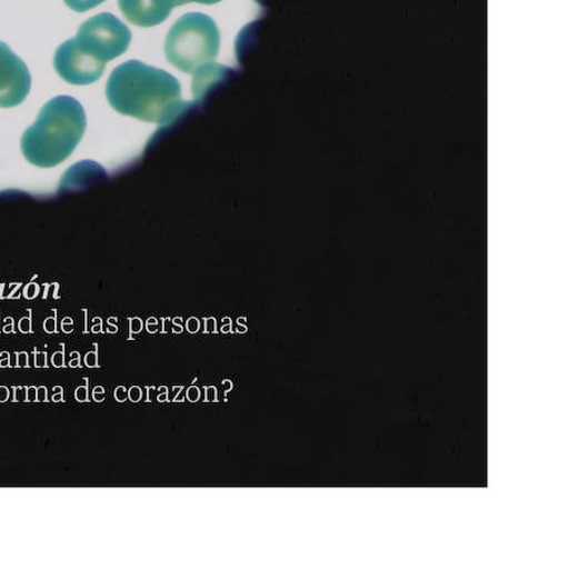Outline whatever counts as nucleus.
<instances>
[{"label": "nucleus", "mask_w": 569, "mask_h": 569, "mask_svg": "<svg viewBox=\"0 0 569 569\" xmlns=\"http://www.w3.org/2000/svg\"><path fill=\"white\" fill-rule=\"evenodd\" d=\"M173 7H179L188 3H200V4H217L222 0H171Z\"/></svg>", "instance_id": "10"}, {"label": "nucleus", "mask_w": 569, "mask_h": 569, "mask_svg": "<svg viewBox=\"0 0 569 569\" xmlns=\"http://www.w3.org/2000/svg\"><path fill=\"white\" fill-rule=\"evenodd\" d=\"M9 395H11V391L7 387H0V403H4L9 400Z\"/></svg>", "instance_id": "22"}, {"label": "nucleus", "mask_w": 569, "mask_h": 569, "mask_svg": "<svg viewBox=\"0 0 569 569\" xmlns=\"http://www.w3.org/2000/svg\"><path fill=\"white\" fill-rule=\"evenodd\" d=\"M48 401H49L48 388H46V387L37 388V402H48Z\"/></svg>", "instance_id": "16"}, {"label": "nucleus", "mask_w": 569, "mask_h": 569, "mask_svg": "<svg viewBox=\"0 0 569 569\" xmlns=\"http://www.w3.org/2000/svg\"><path fill=\"white\" fill-rule=\"evenodd\" d=\"M220 34L216 22L203 13L179 18L164 42V53L171 66L186 73L214 62L219 54Z\"/></svg>", "instance_id": "3"}, {"label": "nucleus", "mask_w": 569, "mask_h": 569, "mask_svg": "<svg viewBox=\"0 0 569 569\" xmlns=\"http://www.w3.org/2000/svg\"><path fill=\"white\" fill-rule=\"evenodd\" d=\"M189 329H190V330H194V332H196V330L198 329V326H197V321H196V320H194V325H192V321L190 320Z\"/></svg>", "instance_id": "27"}, {"label": "nucleus", "mask_w": 569, "mask_h": 569, "mask_svg": "<svg viewBox=\"0 0 569 569\" xmlns=\"http://www.w3.org/2000/svg\"><path fill=\"white\" fill-rule=\"evenodd\" d=\"M87 131L84 108L76 98L60 96L40 110L21 140L24 159L41 169L57 168L76 151Z\"/></svg>", "instance_id": "2"}, {"label": "nucleus", "mask_w": 569, "mask_h": 569, "mask_svg": "<svg viewBox=\"0 0 569 569\" xmlns=\"http://www.w3.org/2000/svg\"><path fill=\"white\" fill-rule=\"evenodd\" d=\"M70 367H71V369H76V367H79V360L71 361Z\"/></svg>", "instance_id": "29"}, {"label": "nucleus", "mask_w": 569, "mask_h": 569, "mask_svg": "<svg viewBox=\"0 0 569 569\" xmlns=\"http://www.w3.org/2000/svg\"><path fill=\"white\" fill-rule=\"evenodd\" d=\"M72 11L76 12H88L90 9L98 7L106 2V0H63Z\"/></svg>", "instance_id": "9"}, {"label": "nucleus", "mask_w": 569, "mask_h": 569, "mask_svg": "<svg viewBox=\"0 0 569 569\" xmlns=\"http://www.w3.org/2000/svg\"><path fill=\"white\" fill-rule=\"evenodd\" d=\"M32 86L29 68L0 41V108H14L29 97Z\"/></svg>", "instance_id": "6"}, {"label": "nucleus", "mask_w": 569, "mask_h": 569, "mask_svg": "<svg viewBox=\"0 0 569 569\" xmlns=\"http://www.w3.org/2000/svg\"><path fill=\"white\" fill-rule=\"evenodd\" d=\"M86 365L88 367H98V357L96 353H89L87 357H86Z\"/></svg>", "instance_id": "19"}, {"label": "nucleus", "mask_w": 569, "mask_h": 569, "mask_svg": "<svg viewBox=\"0 0 569 569\" xmlns=\"http://www.w3.org/2000/svg\"><path fill=\"white\" fill-rule=\"evenodd\" d=\"M107 63L90 57L76 39L63 42L54 53L53 67L72 86H89L102 78Z\"/></svg>", "instance_id": "5"}, {"label": "nucleus", "mask_w": 569, "mask_h": 569, "mask_svg": "<svg viewBox=\"0 0 569 569\" xmlns=\"http://www.w3.org/2000/svg\"><path fill=\"white\" fill-rule=\"evenodd\" d=\"M18 366L29 367V356H27V353H20V356H18Z\"/></svg>", "instance_id": "23"}, {"label": "nucleus", "mask_w": 569, "mask_h": 569, "mask_svg": "<svg viewBox=\"0 0 569 569\" xmlns=\"http://www.w3.org/2000/svg\"><path fill=\"white\" fill-rule=\"evenodd\" d=\"M231 72L232 69L218 66V63L214 62H210L208 66L200 68L194 73V80H192L191 84L196 98H206L208 90L212 89L216 84H218V82L227 79Z\"/></svg>", "instance_id": "8"}, {"label": "nucleus", "mask_w": 569, "mask_h": 569, "mask_svg": "<svg viewBox=\"0 0 569 569\" xmlns=\"http://www.w3.org/2000/svg\"><path fill=\"white\" fill-rule=\"evenodd\" d=\"M93 392L106 393V390H104V388H103V387H96V388L93 389Z\"/></svg>", "instance_id": "28"}, {"label": "nucleus", "mask_w": 569, "mask_h": 569, "mask_svg": "<svg viewBox=\"0 0 569 569\" xmlns=\"http://www.w3.org/2000/svg\"><path fill=\"white\" fill-rule=\"evenodd\" d=\"M76 399L79 402H88L89 401L88 385H84V387H79L76 390Z\"/></svg>", "instance_id": "12"}, {"label": "nucleus", "mask_w": 569, "mask_h": 569, "mask_svg": "<svg viewBox=\"0 0 569 569\" xmlns=\"http://www.w3.org/2000/svg\"><path fill=\"white\" fill-rule=\"evenodd\" d=\"M52 390H53L52 402L63 401V389L61 387H54Z\"/></svg>", "instance_id": "18"}, {"label": "nucleus", "mask_w": 569, "mask_h": 569, "mask_svg": "<svg viewBox=\"0 0 569 569\" xmlns=\"http://www.w3.org/2000/svg\"><path fill=\"white\" fill-rule=\"evenodd\" d=\"M52 365L53 367H57V369H60V367L63 366V355L62 353H54L52 357Z\"/></svg>", "instance_id": "21"}, {"label": "nucleus", "mask_w": 569, "mask_h": 569, "mask_svg": "<svg viewBox=\"0 0 569 569\" xmlns=\"http://www.w3.org/2000/svg\"><path fill=\"white\" fill-rule=\"evenodd\" d=\"M26 402H37V388H26Z\"/></svg>", "instance_id": "17"}, {"label": "nucleus", "mask_w": 569, "mask_h": 569, "mask_svg": "<svg viewBox=\"0 0 569 569\" xmlns=\"http://www.w3.org/2000/svg\"><path fill=\"white\" fill-rule=\"evenodd\" d=\"M114 398L118 402H126L128 399V391L124 387H118L114 391Z\"/></svg>", "instance_id": "15"}, {"label": "nucleus", "mask_w": 569, "mask_h": 569, "mask_svg": "<svg viewBox=\"0 0 569 569\" xmlns=\"http://www.w3.org/2000/svg\"><path fill=\"white\" fill-rule=\"evenodd\" d=\"M187 398L190 402H198L200 400V389L198 387H190L187 391Z\"/></svg>", "instance_id": "14"}, {"label": "nucleus", "mask_w": 569, "mask_h": 569, "mask_svg": "<svg viewBox=\"0 0 569 569\" xmlns=\"http://www.w3.org/2000/svg\"><path fill=\"white\" fill-rule=\"evenodd\" d=\"M142 389L140 387H137V385H134V387L128 390V399H130L131 402L133 403L140 402L142 400Z\"/></svg>", "instance_id": "11"}, {"label": "nucleus", "mask_w": 569, "mask_h": 569, "mask_svg": "<svg viewBox=\"0 0 569 569\" xmlns=\"http://www.w3.org/2000/svg\"><path fill=\"white\" fill-rule=\"evenodd\" d=\"M106 94L116 112L146 123L168 126L189 108L181 99L176 77L137 60L127 61L110 73Z\"/></svg>", "instance_id": "1"}, {"label": "nucleus", "mask_w": 569, "mask_h": 569, "mask_svg": "<svg viewBox=\"0 0 569 569\" xmlns=\"http://www.w3.org/2000/svg\"><path fill=\"white\" fill-rule=\"evenodd\" d=\"M76 41L90 57L107 63L130 48L132 34L116 16L102 13L80 26Z\"/></svg>", "instance_id": "4"}, {"label": "nucleus", "mask_w": 569, "mask_h": 569, "mask_svg": "<svg viewBox=\"0 0 569 569\" xmlns=\"http://www.w3.org/2000/svg\"><path fill=\"white\" fill-rule=\"evenodd\" d=\"M222 385L224 387V395L233 390V382L231 380H223Z\"/></svg>", "instance_id": "25"}, {"label": "nucleus", "mask_w": 569, "mask_h": 569, "mask_svg": "<svg viewBox=\"0 0 569 569\" xmlns=\"http://www.w3.org/2000/svg\"><path fill=\"white\" fill-rule=\"evenodd\" d=\"M93 399L96 402H103L106 400V393L93 392Z\"/></svg>", "instance_id": "26"}, {"label": "nucleus", "mask_w": 569, "mask_h": 569, "mask_svg": "<svg viewBox=\"0 0 569 569\" xmlns=\"http://www.w3.org/2000/svg\"><path fill=\"white\" fill-rule=\"evenodd\" d=\"M160 391V395H159V402H168L169 401V388L168 387H161L159 389Z\"/></svg>", "instance_id": "20"}, {"label": "nucleus", "mask_w": 569, "mask_h": 569, "mask_svg": "<svg viewBox=\"0 0 569 569\" xmlns=\"http://www.w3.org/2000/svg\"><path fill=\"white\" fill-rule=\"evenodd\" d=\"M118 3L128 21L144 29L167 21L173 8L171 0H118Z\"/></svg>", "instance_id": "7"}, {"label": "nucleus", "mask_w": 569, "mask_h": 569, "mask_svg": "<svg viewBox=\"0 0 569 569\" xmlns=\"http://www.w3.org/2000/svg\"><path fill=\"white\" fill-rule=\"evenodd\" d=\"M206 390V402H217L218 401V392L216 387H204Z\"/></svg>", "instance_id": "13"}, {"label": "nucleus", "mask_w": 569, "mask_h": 569, "mask_svg": "<svg viewBox=\"0 0 569 569\" xmlns=\"http://www.w3.org/2000/svg\"><path fill=\"white\" fill-rule=\"evenodd\" d=\"M34 363H36L37 369H40V367H44L46 366V356H44V353L37 355Z\"/></svg>", "instance_id": "24"}, {"label": "nucleus", "mask_w": 569, "mask_h": 569, "mask_svg": "<svg viewBox=\"0 0 569 569\" xmlns=\"http://www.w3.org/2000/svg\"><path fill=\"white\" fill-rule=\"evenodd\" d=\"M254 2L259 3L260 6H266V3H268V0H254Z\"/></svg>", "instance_id": "30"}]
</instances>
